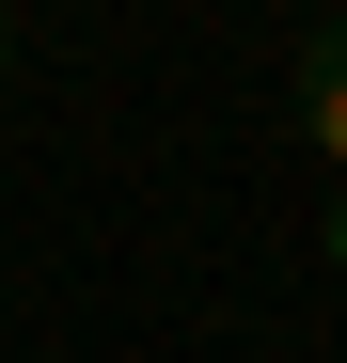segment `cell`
I'll return each mask as SVG.
<instances>
[{
    "mask_svg": "<svg viewBox=\"0 0 347 363\" xmlns=\"http://www.w3.org/2000/svg\"><path fill=\"white\" fill-rule=\"evenodd\" d=\"M316 253H331V269H347V190H331V221H316Z\"/></svg>",
    "mask_w": 347,
    "mask_h": 363,
    "instance_id": "7a4b0ae2",
    "label": "cell"
},
{
    "mask_svg": "<svg viewBox=\"0 0 347 363\" xmlns=\"http://www.w3.org/2000/svg\"><path fill=\"white\" fill-rule=\"evenodd\" d=\"M300 143H316V158H347V16H316V32H300Z\"/></svg>",
    "mask_w": 347,
    "mask_h": 363,
    "instance_id": "6da1fadb",
    "label": "cell"
},
{
    "mask_svg": "<svg viewBox=\"0 0 347 363\" xmlns=\"http://www.w3.org/2000/svg\"><path fill=\"white\" fill-rule=\"evenodd\" d=\"M0 79H16V16H0Z\"/></svg>",
    "mask_w": 347,
    "mask_h": 363,
    "instance_id": "3957f363",
    "label": "cell"
}]
</instances>
